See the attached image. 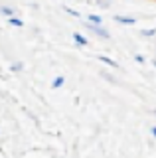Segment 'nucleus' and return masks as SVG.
I'll use <instances>...</instances> for the list:
<instances>
[{
    "label": "nucleus",
    "mask_w": 156,
    "mask_h": 158,
    "mask_svg": "<svg viewBox=\"0 0 156 158\" xmlns=\"http://www.w3.org/2000/svg\"><path fill=\"white\" fill-rule=\"evenodd\" d=\"M83 26H85V30H89L93 36H97V38H101V40H107L109 42L111 40V34H109V30H107L103 24H93V22H83Z\"/></svg>",
    "instance_id": "nucleus-1"
},
{
    "label": "nucleus",
    "mask_w": 156,
    "mask_h": 158,
    "mask_svg": "<svg viewBox=\"0 0 156 158\" xmlns=\"http://www.w3.org/2000/svg\"><path fill=\"white\" fill-rule=\"evenodd\" d=\"M113 20L117 24H123V26H136L138 24V20L134 16H121V14H117V16H113Z\"/></svg>",
    "instance_id": "nucleus-2"
},
{
    "label": "nucleus",
    "mask_w": 156,
    "mask_h": 158,
    "mask_svg": "<svg viewBox=\"0 0 156 158\" xmlns=\"http://www.w3.org/2000/svg\"><path fill=\"white\" fill-rule=\"evenodd\" d=\"M16 14H20V12H18V8H14L12 4H0V16L10 18V16H16Z\"/></svg>",
    "instance_id": "nucleus-3"
},
{
    "label": "nucleus",
    "mask_w": 156,
    "mask_h": 158,
    "mask_svg": "<svg viewBox=\"0 0 156 158\" xmlns=\"http://www.w3.org/2000/svg\"><path fill=\"white\" fill-rule=\"evenodd\" d=\"M71 38H73V42H75L79 48H87V46H89V40H87L81 32H73V36H71Z\"/></svg>",
    "instance_id": "nucleus-4"
},
{
    "label": "nucleus",
    "mask_w": 156,
    "mask_h": 158,
    "mask_svg": "<svg viewBox=\"0 0 156 158\" xmlns=\"http://www.w3.org/2000/svg\"><path fill=\"white\" fill-rule=\"evenodd\" d=\"M6 24H8V26H12V28H24V26H26V24H24V20L20 18V14L6 18Z\"/></svg>",
    "instance_id": "nucleus-5"
},
{
    "label": "nucleus",
    "mask_w": 156,
    "mask_h": 158,
    "mask_svg": "<svg viewBox=\"0 0 156 158\" xmlns=\"http://www.w3.org/2000/svg\"><path fill=\"white\" fill-rule=\"evenodd\" d=\"M97 59H99V61L101 63H105V65H109V67H113V69H119L121 65H119V63H117L115 61V59L113 57H107V56H103V53H101V56H97Z\"/></svg>",
    "instance_id": "nucleus-6"
},
{
    "label": "nucleus",
    "mask_w": 156,
    "mask_h": 158,
    "mask_svg": "<svg viewBox=\"0 0 156 158\" xmlns=\"http://www.w3.org/2000/svg\"><path fill=\"white\" fill-rule=\"evenodd\" d=\"M63 85H65V77H63V75L53 77V81H51V89H61Z\"/></svg>",
    "instance_id": "nucleus-7"
},
{
    "label": "nucleus",
    "mask_w": 156,
    "mask_h": 158,
    "mask_svg": "<svg viewBox=\"0 0 156 158\" xmlns=\"http://www.w3.org/2000/svg\"><path fill=\"white\" fill-rule=\"evenodd\" d=\"M22 71H24V61L10 63V73H22Z\"/></svg>",
    "instance_id": "nucleus-8"
},
{
    "label": "nucleus",
    "mask_w": 156,
    "mask_h": 158,
    "mask_svg": "<svg viewBox=\"0 0 156 158\" xmlns=\"http://www.w3.org/2000/svg\"><path fill=\"white\" fill-rule=\"evenodd\" d=\"M156 36V28H144L140 30V38H154Z\"/></svg>",
    "instance_id": "nucleus-9"
},
{
    "label": "nucleus",
    "mask_w": 156,
    "mask_h": 158,
    "mask_svg": "<svg viewBox=\"0 0 156 158\" xmlns=\"http://www.w3.org/2000/svg\"><path fill=\"white\" fill-rule=\"evenodd\" d=\"M95 4L99 8H103V10H109L111 6H113V2H111V0H95Z\"/></svg>",
    "instance_id": "nucleus-10"
},
{
    "label": "nucleus",
    "mask_w": 156,
    "mask_h": 158,
    "mask_svg": "<svg viewBox=\"0 0 156 158\" xmlns=\"http://www.w3.org/2000/svg\"><path fill=\"white\" fill-rule=\"evenodd\" d=\"M87 22H93V24H103V16H99V14H89V16H87Z\"/></svg>",
    "instance_id": "nucleus-11"
},
{
    "label": "nucleus",
    "mask_w": 156,
    "mask_h": 158,
    "mask_svg": "<svg viewBox=\"0 0 156 158\" xmlns=\"http://www.w3.org/2000/svg\"><path fill=\"white\" fill-rule=\"evenodd\" d=\"M63 12H67V14H69V16H73V18H79V16H81V14L77 12L75 8H71V6H63Z\"/></svg>",
    "instance_id": "nucleus-12"
},
{
    "label": "nucleus",
    "mask_w": 156,
    "mask_h": 158,
    "mask_svg": "<svg viewBox=\"0 0 156 158\" xmlns=\"http://www.w3.org/2000/svg\"><path fill=\"white\" fill-rule=\"evenodd\" d=\"M134 61L138 63V65H142V63H146V57L142 56V53H134Z\"/></svg>",
    "instance_id": "nucleus-13"
},
{
    "label": "nucleus",
    "mask_w": 156,
    "mask_h": 158,
    "mask_svg": "<svg viewBox=\"0 0 156 158\" xmlns=\"http://www.w3.org/2000/svg\"><path fill=\"white\" fill-rule=\"evenodd\" d=\"M101 77L107 79L109 83H115V77H113V75H109V73H105V71H101Z\"/></svg>",
    "instance_id": "nucleus-14"
},
{
    "label": "nucleus",
    "mask_w": 156,
    "mask_h": 158,
    "mask_svg": "<svg viewBox=\"0 0 156 158\" xmlns=\"http://www.w3.org/2000/svg\"><path fill=\"white\" fill-rule=\"evenodd\" d=\"M150 135L156 138V125H154V127H150Z\"/></svg>",
    "instance_id": "nucleus-15"
},
{
    "label": "nucleus",
    "mask_w": 156,
    "mask_h": 158,
    "mask_svg": "<svg viewBox=\"0 0 156 158\" xmlns=\"http://www.w3.org/2000/svg\"><path fill=\"white\" fill-rule=\"evenodd\" d=\"M152 115H154V117H156V109H152Z\"/></svg>",
    "instance_id": "nucleus-16"
},
{
    "label": "nucleus",
    "mask_w": 156,
    "mask_h": 158,
    "mask_svg": "<svg viewBox=\"0 0 156 158\" xmlns=\"http://www.w3.org/2000/svg\"><path fill=\"white\" fill-rule=\"evenodd\" d=\"M152 65H154V69H156V59H154V61H152Z\"/></svg>",
    "instance_id": "nucleus-17"
},
{
    "label": "nucleus",
    "mask_w": 156,
    "mask_h": 158,
    "mask_svg": "<svg viewBox=\"0 0 156 158\" xmlns=\"http://www.w3.org/2000/svg\"><path fill=\"white\" fill-rule=\"evenodd\" d=\"M150 2H156V0H150Z\"/></svg>",
    "instance_id": "nucleus-18"
}]
</instances>
